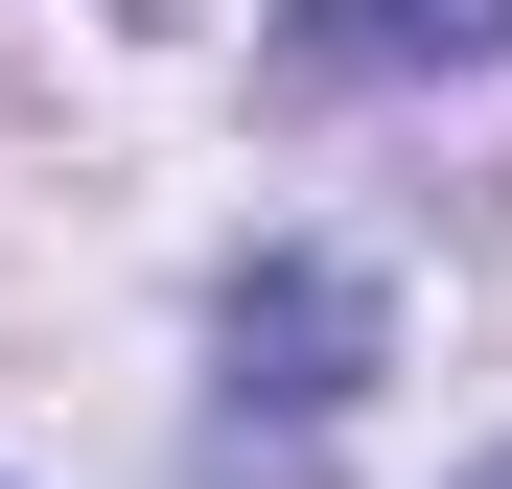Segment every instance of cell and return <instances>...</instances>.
I'll return each instance as SVG.
<instances>
[{"label":"cell","instance_id":"cell-2","mask_svg":"<svg viewBox=\"0 0 512 489\" xmlns=\"http://www.w3.org/2000/svg\"><path fill=\"white\" fill-rule=\"evenodd\" d=\"M303 70H373V94H419V70H512V0H280Z\"/></svg>","mask_w":512,"mask_h":489},{"label":"cell","instance_id":"cell-3","mask_svg":"<svg viewBox=\"0 0 512 489\" xmlns=\"http://www.w3.org/2000/svg\"><path fill=\"white\" fill-rule=\"evenodd\" d=\"M466 489H512V443H489V466H466Z\"/></svg>","mask_w":512,"mask_h":489},{"label":"cell","instance_id":"cell-1","mask_svg":"<svg viewBox=\"0 0 512 489\" xmlns=\"http://www.w3.org/2000/svg\"><path fill=\"white\" fill-rule=\"evenodd\" d=\"M373 350H396L373 257H326V233H280V257H233V303H210V489H303L326 443H350Z\"/></svg>","mask_w":512,"mask_h":489}]
</instances>
